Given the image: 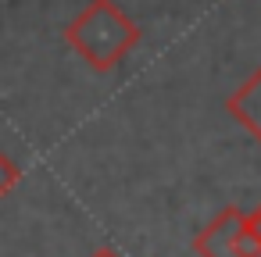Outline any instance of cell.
<instances>
[{
  "instance_id": "cell-1",
  "label": "cell",
  "mask_w": 261,
  "mask_h": 257,
  "mask_svg": "<svg viewBox=\"0 0 261 257\" xmlns=\"http://www.w3.org/2000/svg\"><path fill=\"white\" fill-rule=\"evenodd\" d=\"M65 43L93 68L111 72L118 68L129 50L140 43V25L115 4V0H90V4L65 25Z\"/></svg>"
},
{
  "instance_id": "cell-2",
  "label": "cell",
  "mask_w": 261,
  "mask_h": 257,
  "mask_svg": "<svg viewBox=\"0 0 261 257\" xmlns=\"http://www.w3.org/2000/svg\"><path fill=\"white\" fill-rule=\"evenodd\" d=\"M193 253L197 257H261V243L247 229V211L229 204L193 236Z\"/></svg>"
},
{
  "instance_id": "cell-3",
  "label": "cell",
  "mask_w": 261,
  "mask_h": 257,
  "mask_svg": "<svg viewBox=\"0 0 261 257\" xmlns=\"http://www.w3.org/2000/svg\"><path fill=\"white\" fill-rule=\"evenodd\" d=\"M225 111H229V118L261 147V65L229 93Z\"/></svg>"
},
{
  "instance_id": "cell-4",
  "label": "cell",
  "mask_w": 261,
  "mask_h": 257,
  "mask_svg": "<svg viewBox=\"0 0 261 257\" xmlns=\"http://www.w3.org/2000/svg\"><path fill=\"white\" fill-rule=\"evenodd\" d=\"M18 182H22V168L15 164V157H8L0 150V196H8Z\"/></svg>"
},
{
  "instance_id": "cell-5",
  "label": "cell",
  "mask_w": 261,
  "mask_h": 257,
  "mask_svg": "<svg viewBox=\"0 0 261 257\" xmlns=\"http://www.w3.org/2000/svg\"><path fill=\"white\" fill-rule=\"evenodd\" d=\"M247 229H250V236L261 243V204H254V207L247 211Z\"/></svg>"
},
{
  "instance_id": "cell-6",
  "label": "cell",
  "mask_w": 261,
  "mask_h": 257,
  "mask_svg": "<svg viewBox=\"0 0 261 257\" xmlns=\"http://www.w3.org/2000/svg\"><path fill=\"white\" fill-rule=\"evenodd\" d=\"M90 257H122V253H118V250H111V246H100V250H93Z\"/></svg>"
}]
</instances>
